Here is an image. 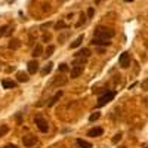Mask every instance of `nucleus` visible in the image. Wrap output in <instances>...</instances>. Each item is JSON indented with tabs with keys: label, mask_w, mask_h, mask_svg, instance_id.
Segmentation results:
<instances>
[{
	"label": "nucleus",
	"mask_w": 148,
	"mask_h": 148,
	"mask_svg": "<svg viewBox=\"0 0 148 148\" xmlns=\"http://www.w3.org/2000/svg\"><path fill=\"white\" fill-rule=\"evenodd\" d=\"M114 30L107 28V27H98L95 30V39H101V40H110L114 37Z\"/></svg>",
	"instance_id": "nucleus-1"
},
{
	"label": "nucleus",
	"mask_w": 148,
	"mask_h": 148,
	"mask_svg": "<svg viewBox=\"0 0 148 148\" xmlns=\"http://www.w3.org/2000/svg\"><path fill=\"white\" fill-rule=\"evenodd\" d=\"M114 96H116V90H107L104 95H101L99 96V99H98V107H104V105H107L108 102H111L114 99Z\"/></svg>",
	"instance_id": "nucleus-2"
},
{
	"label": "nucleus",
	"mask_w": 148,
	"mask_h": 148,
	"mask_svg": "<svg viewBox=\"0 0 148 148\" xmlns=\"http://www.w3.org/2000/svg\"><path fill=\"white\" fill-rule=\"evenodd\" d=\"M34 123H36V126L39 127V130H40V132L46 133V132L49 130V125H47V121H46V120H45L43 117L37 116V117L34 119Z\"/></svg>",
	"instance_id": "nucleus-3"
},
{
	"label": "nucleus",
	"mask_w": 148,
	"mask_h": 148,
	"mask_svg": "<svg viewBox=\"0 0 148 148\" xmlns=\"http://www.w3.org/2000/svg\"><path fill=\"white\" fill-rule=\"evenodd\" d=\"M119 64H120V67H123V68H127V67L130 65V55H129L127 52H123V53L120 55V58H119Z\"/></svg>",
	"instance_id": "nucleus-4"
},
{
	"label": "nucleus",
	"mask_w": 148,
	"mask_h": 148,
	"mask_svg": "<svg viewBox=\"0 0 148 148\" xmlns=\"http://www.w3.org/2000/svg\"><path fill=\"white\" fill-rule=\"evenodd\" d=\"M36 142H37V138L34 136V135H25V136L22 138V144H24V147H27V148L36 145Z\"/></svg>",
	"instance_id": "nucleus-5"
},
{
	"label": "nucleus",
	"mask_w": 148,
	"mask_h": 148,
	"mask_svg": "<svg viewBox=\"0 0 148 148\" xmlns=\"http://www.w3.org/2000/svg\"><path fill=\"white\" fill-rule=\"evenodd\" d=\"M83 70L84 67L83 65H73L71 67V79H77L83 74Z\"/></svg>",
	"instance_id": "nucleus-6"
},
{
	"label": "nucleus",
	"mask_w": 148,
	"mask_h": 148,
	"mask_svg": "<svg viewBox=\"0 0 148 148\" xmlns=\"http://www.w3.org/2000/svg\"><path fill=\"white\" fill-rule=\"evenodd\" d=\"M104 133V129L102 127H93L88 132V136L90 138H98V136H101V135Z\"/></svg>",
	"instance_id": "nucleus-7"
},
{
	"label": "nucleus",
	"mask_w": 148,
	"mask_h": 148,
	"mask_svg": "<svg viewBox=\"0 0 148 148\" xmlns=\"http://www.w3.org/2000/svg\"><path fill=\"white\" fill-rule=\"evenodd\" d=\"M37 71H39V62L36 59L30 61L28 62V74H36Z\"/></svg>",
	"instance_id": "nucleus-8"
},
{
	"label": "nucleus",
	"mask_w": 148,
	"mask_h": 148,
	"mask_svg": "<svg viewBox=\"0 0 148 148\" xmlns=\"http://www.w3.org/2000/svg\"><path fill=\"white\" fill-rule=\"evenodd\" d=\"M67 82H68L67 77H62V76H59V74H58V77H55V80H53L51 84H52V86H58V88H59V86H64Z\"/></svg>",
	"instance_id": "nucleus-9"
},
{
	"label": "nucleus",
	"mask_w": 148,
	"mask_h": 148,
	"mask_svg": "<svg viewBox=\"0 0 148 148\" xmlns=\"http://www.w3.org/2000/svg\"><path fill=\"white\" fill-rule=\"evenodd\" d=\"M62 93H64L62 90H58V92H56V93H55V95L52 96V99H51V101H49V104H47V107H53V105H55V104H56V102L59 101V98H61V96H62Z\"/></svg>",
	"instance_id": "nucleus-10"
},
{
	"label": "nucleus",
	"mask_w": 148,
	"mask_h": 148,
	"mask_svg": "<svg viewBox=\"0 0 148 148\" xmlns=\"http://www.w3.org/2000/svg\"><path fill=\"white\" fill-rule=\"evenodd\" d=\"M93 46H110L111 45V42L110 40H101V39H92V42H90Z\"/></svg>",
	"instance_id": "nucleus-11"
},
{
	"label": "nucleus",
	"mask_w": 148,
	"mask_h": 148,
	"mask_svg": "<svg viewBox=\"0 0 148 148\" xmlns=\"http://www.w3.org/2000/svg\"><path fill=\"white\" fill-rule=\"evenodd\" d=\"M16 79H18V82H21V83H25V82H28V74L27 73H24V71H18L16 73Z\"/></svg>",
	"instance_id": "nucleus-12"
},
{
	"label": "nucleus",
	"mask_w": 148,
	"mask_h": 148,
	"mask_svg": "<svg viewBox=\"0 0 148 148\" xmlns=\"http://www.w3.org/2000/svg\"><path fill=\"white\" fill-rule=\"evenodd\" d=\"M77 56H82V58H86V59H88V58L90 56V51H89L88 47H83V49H80V51L76 53V58H77Z\"/></svg>",
	"instance_id": "nucleus-13"
},
{
	"label": "nucleus",
	"mask_w": 148,
	"mask_h": 148,
	"mask_svg": "<svg viewBox=\"0 0 148 148\" xmlns=\"http://www.w3.org/2000/svg\"><path fill=\"white\" fill-rule=\"evenodd\" d=\"M34 58H37V56H42L43 55V47H42V45H36V47L33 49V53H31Z\"/></svg>",
	"instance_id": "nucleus-14"
},
{
	"label": "nucleus",
	"mask_w": 148,
	"mask_h": 148,
	"mask_svg": "<svg viewBox=\"0 0 148 148\" xmlns=\"http://www.w3.org/2000/svg\"><path fill=\"white\" fill-rule=\"evenodd\" d=\"M83 39H84V36L82 34V36H79L76 40H74L71 45H70V49H76V47H79L80 45H82V42H83Z\"/></svg>",
	"instance_id": "nucleus-15"
},
{
	"label": "nucleus",
	"mask_w": 148,
	"mask_h": 148,
	"mask_svg": "<svg viewBox=\"0 0 148 148\" xmlns=\"http://www.w3.org/2000/svg\"><path fill=\"white\" fill-rule=\"evenodd\" d=\"M52 65H53L52 62H47V64H46V65L43 67V70L40 71V74H42L43 77H45V76H47V74H49V73L52 71Z\"/></svg>",
	"instance_id": "nucleus-16"
},
{
	"label": "nucleus",
	"mask_w": 148,
	"mask_h": 148,
	"mask_svg": "<svg viewBox=\"0 0 148 148\" xmlns=\"http://www.w3.org/2000/svg\"><path fill=\"white\" fill-rule=\"evenodd\" d=\"M2 84H3L5 89H14V88H16V83L12 82V80H3Z\"/></svg>",
	"instance_id": "nucleus-17"
},
{
	"label": "nucleus",
	"mask_w": 148,
	"mask_h": 148,
	"mask_svg": "<svg viewBox=\"0 0 148 148\" xmlns=\"http://www.w3.org/2000/svg\"><path fill=\"white\" fill-rule=\"evenodd\" d=\"M76 144H77L80 148H92V144L88 142V141H84V139H77Z\"/></svg>",
	"instance_id": "nucleus-18"
},
{
	"label": "nucleus",
	"mask_w": 148,
	"mask_h": 148,
	"mask_svg": "<svg viewBox=\"0 0 148 148\" xmlns=\"http://www.w3.org/2000/svg\"><path fill=\"white\" fill-rule=\"evenodd\" d=\"M19 46H21V42H19L18 39H12V40L9 42V45H8L9 49H18Z\"/></svg>",
	"instance_id": "nucleus-19"
},
{
	"label": "nucleus",
	"mask_w": 148,
	"mask_h": 148,
	"mask_svg": "<svg viewBox=\"0 0 148 148\" xmlns=\"http://www.w3.org/2000/svg\"><path fill=\"white\" fill-rule=\"evenodd\" d=\"M65 28H68V25H67L64 21H58L55 24V30H65Z\"/></svg>",
	"instance_id": "nucleus-20"
},
{
	"label": "nucleus",
	"mask_w": 148,
	"mask_h": 148,
	"mask_svg": "<svg viewBox=\"0 0 148 148\" xmlns=\"http://www.w3.org/2000/svg\"><path fill=\"white\" fill-rule=\"evenodd\" d=\"M53 52H55V46L49 45V46H47V49L45 51V56H46V58H47V56H52V55H53Z\"/></svg>",
	"instance_id": "nucleus-21"
},
{
	"label": "nucleus",
	"mask_w": 148,
	"mask_h": 148,
	"mask_svg": "<svg viewBox=\"0 0 148 148\" xmlns=\"http://www.w3.org/2000/svg\"><path fill=\"white\" fill-rule=\"evenodd\" d=\"M9 132V127L6 126V125H0V138L2 136H5V135Z\"/></svg>",
	"instance_id": "nucleus-22"
},
{
	"label": "nucleus",
	"mask_w": 148,
	"mask_h": 148,
	"mask_svg": "<svg viewBox=\"0 0 148 148\" xmlns=\"http://www.w3.org/2000/svg\"><path fill=\"white\" fill-rule=\"evenodd\" d=\"M80 18H82V19H80V21L76 24V27H82V24H84V22H86V19H88V18H86V15L83 14V12L80 14Z\"/></svg>",
	"instance_id": "nucleus-23"
},
{
	"label": "nucleus",
	"mask_w": 148,
	"mask_h": 148,
	"mask_svg": "<svg viewBox=\"0 0 148 148\" xmlns=\"http://www.w3.org/2000/svg\"><path fill=\"white\" fill-rule=\"evenodd\" d=\"M68 36H70V33H65V34H61V36L58 37V42H59V43H64V42L67 40V37H68Z\"/></svg>",
	"instance_id": "nucleus-24"
},
{
	"label": "nucleus",
	"mask_w": 148,
	"mask_h": 148,
	"mask_svg": "<svg viewBox=\"0 0 148 148\" xmlns=\"http://www.w3.org/2000/svg\"><path fill=\"white\" fill-rule=\"evenodd\" d=\"M8 30H9V27H8V25H3V27H0V37L6 36V34H8Z\"/></svg>",
	"instance_id": "nucleus-25"
},
{
	"label": "nucleus",
	"mask_w": 148,
	"mask_h": 148,
	"mask_svg": "<svg viewBox=\"0 0 148 148\" xmlns=\"http://www.w3.org/2000/svg\"><path fill=\"white\" fill-rule=\"evenodd\" d=\"M101 117V114L99 113H98V111H96V113H93L90 117H89V121H95V120H98V119H99Z\"/></svg>",
	"instance_id": "nucleus-26"
},
{
	"label": "nucleus",
	"mask_w": 148,
	"mask_h": 148,
	"mask_svg": "<svg viewBox=\"0 0 148 148\" xmlns=\"http://www.w3.org/2000/svg\"><path fill=\"white\" fill-rule=\"evenodd\" d=\"M120 139H121V132H119V133H116V135H114V138H113V144H117Z\"/></svg>",
	"instance_id": "nucleus-27"
},
{
	"label": "nucleus",
	"mask_w": 148,
	"mask_h": 148,
	"mask_svg": "<svg viewBox=\"0 0 148 148\" xmlns=\"http://www.w3.org/2000/svg\"><path fill=\"white\" fill-rule=\"evenodd\" d=\"M59 71H61V73H67V71H68L67 64H61V65H59Z\"/></svg>",
	"instance_id": "nucleus-28"
},
{
	"label": "nucleus",
	"mask_w": 148,
	"mask_h": 148,
	"mask_svg": "<svg viewBox=\"0 0 148 148\" xmlns=\"http://www.w3.org/2000/svg\"><path fill=\"white\" fill-rule=\"evenodd\" d=\"M42 39H43V42H49V40H51L52 39V37H51V34H43V37H42Z\"/></svg>",
	"instance_id": "nucleus-29"
},
{
	"label": "nucleus",
	"mask_w": 148,
	"mask_h": 148,
	"mask_svg": "<svg viewBox=\"0 0 148 148\" xmlns=\"http://www.w3.org/2000/svg\"><path fill=\"white\" fill-rule=\"evenodd\" d=\"M93 12H95V10H93V8H90V9L88 10V16H89V18H92V16H93Z\"/></svg>",
	"instance_id": "nucleus-30"
},
{
	"label": "nucleus",
	"mask_w": 148,
	"mask_h": 148,
	"mask_svg": "<svg viewBox=\"0 0 148 148\" xmlns=\"http://www.w3.org/2000/svg\"><path fill=\"white\" fill-rule=\"evenodd\" d=\"M51 25H52V22H45L43 25H42V28H49Z\"/></svg>",
	"instance_id": "nucleus-31"
},
{
	"label": "nucleus",
	"mask_w": 148,
	"mask_h": 148,
	"mask_svg": "<svg viewBox=\"0 0 148 148\" xmlns=\"http://www.w3.org/2000/svg\"><path fill=\"white\" fill-rule=\"evenodd\" d=\"M3 148H16V145H14V144H9V145H6V147H3Z\"/></svg>",
	"instance_id": "nucleus-32"
},
{
	"label": "nucleus",
	"mask_w": 148,
	"mask_h": 148,
	"mask_svg": "<svg viewBox=\"0 0 148 148\" xmlns=\"http://www.w3.org/2000/svg\"><path fill=\"white\" fill-rule=\"evenodd\" d=\"M125 2H132V0H125Z\"/></svg>",
	"instance_id": "nucleus-33"
},
{
	"label": "nucleus",
	"mask_w": 148,
	"mask_h": 148,
	"mask_svg": "<svg viewBox=\"0 0 148 148\" xmlns=\"http://www.w3.org/2000/svg\"><path fill=\"white\" fill-rule=\"evenodd\" d=\"M61 2H65V0H61Z\"/></svg>",
	"instance_id": "nucleus-34"
}]
</instances>
